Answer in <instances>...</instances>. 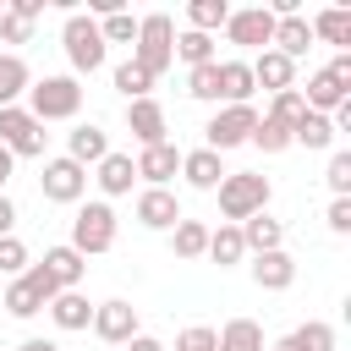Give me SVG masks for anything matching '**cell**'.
Segmentation results:
<instances>
[{
	"label": "cell",
	"instance_id": "484cf974",
	"mask_svg": "<svg viewBox=\"0 0 351 351\" xmlns=\"http://www.w3.org/2000/svg\"><path fill=\"white\" fill-rule=\"evenodd\" d=\"M269 351H335V329L324 324V318H307L302 329H291V335H280Z\"/></svg>",
	"mask_w": 351,
	"mask_h": 351
},
{
	"label": "cell",
	"instance_id": "2e32d148",
	"mask_svg": "<svg viewBox=\"0 0 351 351\" xmlns=\"http://www.w3.org/2000/svg\"><path fill=\"white\" fill-rule=\"evenodd\" d=\"M104 154H110V132H104L99 121H77V126L66 132V159H77L82 170H88V165H99Z\"/></svg>",
	"mask_w": 351,
	"mask_h": 351
},
{
	"label": "cell",
	"instance_id": "8d00e7d4",
	"mask_svg": "<svg viewBox=\"0 0 351 351\" xmlns=\"http://www.w3.org/2000/svg\"><path fill=\"white\" fill-rule=\"evenodd\" d=\"M186 93H192V99H203V104H219V60L192 66V71H186Z\"/></svg>",
	"mask_w": 351,
	"mask_h": 351
},
{
	"label": "cell",
	"instance_id": "7bdbcfd3",
	"mask_svg": "<svg viewBox=\"0 0 351 351\" xmlns=\"http://www.w3.org/2000/svg\"><path fill=\"white\" fill-rule=\"evenodd\" d=\"M22 280H27L33 291H38V302H44V307H49V302L60 296V285L49 280V269H44V263H27V269H22Z\"/></svg>",
	"mask_w": 351,
	"mask_h": 351
},
{
	"label": "cell",
	"instance_id": "30bf717a",
	"mask_svg": "<svg viewBox=\"0 0 351 351\" xmlns=\"http://www.w3.org/2000/svg\"><path fill=\"white\" fill-rule=\"evenodd\" d=\"M225 38L241 49H269L274 44V11L269 5H241L225 16Z\"/></svg>",
	"mask_w": 351,
	"mask_h": 351
},
{
	"label": "cell",
	"instance_id": "ba28073f",
	"mask_svg": "<svg viewBox=\"0 0 351 351\" xmlns=\"http://www.w3.org/2000/svg\"><path fill=\"white\" fill-rule=\"evenodd\" d=\"M38 192H44V203H82V192H88V170L77 165V159H44V176H38Z\"/></svg>",
	"mask_w": 351,
	"mask_h": 351
},
{
	"label": "cell",
	"instance_id": "60d3db41",
	"mask_svg": "<svg viewBox=\"0 0 351 351\" xmlns=\"http://www.w3.org/2000/svg\"><path fill=\"white\" fill-rule=\"evenodd\" d=\"M324 181H329V192H335V197H351V154H346V148H335V154H329Z\"/></svg>",
	"mask_w": 351,
	"mask_h": 351
},
{
	"label": "cell",
	"instance_id": "3957f363",
	"mask_svg": "<svg viewBox=\"0 0 351 351\" xmlns=\"http://www.w3.org/2000/svg\"><path fill=\"white\" fill-rule=\"evenodd\" d=\"M176 22H170V11H148V16H137V44H132V55L126 60H137L154 82L176 66Z\"/></svg>",
	"mask_w": 351,
	"mask_h": 351
},
{
	"label": "cell",
	"instance_id": "bcb514c9",
	"mask_svg": "<svg viewBox=\"0 0 351 351\" xmlns=\"http://www.w3.org/2000/svg\"><path fill=\"white\" fill-rule=\"evenodd\" d=\"M324 71H329V77H335L340 88H351V49H335V60H329Z\"/></svg>",
	"mask_w": 351,
	"mask_h": 351
},
{
	"label": "cell",
	"instance_id": "74e56055",
	"mask_svg": "<svg viewBox=\"0 0 351 351\" xmlns=\"http://www.w3.org/2000/svg\"><path fill=\"white\" fill-rule=\"evenodd\" d=\"M269 121H280V126H296L302 115H307V104H302V88H285V93H269V110H263Z\"/></svg>",
	"mask_w": 351,
	"mask_h": 351
},
{
	"label": "cell",
	"instance_id": "816d5d0a",
	"mask_svg": "<svg viewBox=\"0 0 351 351\" xmlns=\"http://www.w3.org/2000/svg\"><path fill=\"white\" fill-rule=\"evenodd\" d=\"M11 170H16V159H11L5 148H0V192H5V181H11Z\"/></svg>",
	"mask_w": 351,
	"mask_h": 351
},
{
	"label": "cell",
	"instance_id": "4fadbf2b",
	"mask_svg": "<svg viewBox=\"0 0 351 351\" xmlns=\"http://www.w3.org/2000/svg\"><path fill=\"white\" fill-rule=\"evenodd\" d=\"M137 181L143 186H170L181 176V148L176 143H154V148H137Z\"/></svg>",
	"mask_w": 351,
	"mask_h": 351
},
{
	"label": "cell",
	"instance_id": "f546056e",
	"mask_svg": "<svg viewBox=\"0 0 351 351\" xmlns=\"http://www.w3.org/2000/svg\"><path fill=\"white\" fill-rule=\"evenodd\" d=\"M170 252H176L181 263L203 258V252H208V225H203V219H181V225L170 230Z\"/></svg>",
	"mask_w": 351,
	"mask_h": 351
},
{
	"label": "cell",
	"instance_id": "7dc6e473",
	"mask_svg": "<svg viewBox=\"0 0 351 351\" xmlns=\"http://www.w3.org/2000/svg\"><path fill=\"white\" fill-rule=\"evenodd\" d=\"M0 236H16V203H11V192H0Z\"/></svg>",
	"mask_w": 351,
	"mask_h": 351
},
{
	"label": "cell",
	"instance_id": "681fc988",
	"mask_svg": "<svg viewBox=\"0 0 351 351\" xmlns=\"http://www.w3.org/2000/svg\"><path fill=\"white\" fill-rule=\"evenodd\" d=\"M126 351H165V340H154V335H132Z\"/></svg>",
	"mask_w": 351,
	"mask_h": 351
},
{
	"label": "cell",
	"instance_id": "d6986e66",
	"mask_svg": "<svg viewBox=\"0 0 351 351\" xmlns=\"http://www.w3.org/2000/svg\"><path fill=\"white\" fill-rule=\"evenodd\" d=\"M236 230H241V241H247V258H258V252H280V247H285V219H274L269 208L252 214V219H241Z\"/></svg>",
	"mask_w": 351,
	"mask_h": 351
},
{
	"label": "cell",
	"instance_id": "83f0119b",
	"mask_svg": "<svg viewBox=\"0 0 351 351\" xmlns=\"http://www.w3.org/2000/svg\"><path fill=\"white\" fill-rule=\"evenodd\" d=\"M27 88H33V71H27V60H22L16 49H5V55H0V110H5V104H16Z\"/></svg>",
	"mask_w": 351,
	"mask_h": 351
},
{
	"label": "cell",
	"instance_id": "db71d44e",
	"mask_svg": "<svg viewBox=\"0 0 351 351\" xmlns=\"http://www.w3.org/2000/svg\"><path fill=\"white\" fill-rule=\"evenodd\" d=\"M0 285H5V280H0Z\"/></svg>",
	"mask_w": 351,
	"mask_h": 351
},
{
	"label": "cell",
	"instance_id": "8fae6325",
	"mask_svg": "<svg viewBox=\"0 0 351 351\" xmlns=\"http://www.w3.org/2000/svg\"><path fill=\"white\" fill-rule=\"evenodd\" d=\"M88 329H93V335H99L104 346H126L132 335H143V329H137V307H132V302H121V296L99 302V307H93V324H88Z\"/></svg>",
	"mask_w": 351,
	"mask_h": 351
},
{
	"label": "cell",
	"instance_id": "5bb4252c",
	"mask_svg": "<svg viewBox=\"0 0 351 351\" xmlns=\"http://www.w3.org/2000/svg\"><path fill=\"white\" fill-rule=\"evenodd\" d=\"M247 274H252L258 291H291L296 285V258L285 247L280 252H258V258H247Z\"/></svg>",
	"mask_w": 351,
	"mask_h": 351
},
{
	"label": "cell",
	"instance_id": "7a4b0ae2",
	"mask_svg": "<svg viewBox=\"0 0 351 351\" xmlns=\"http://www.w3.org/2000/svg\"><path fill=\"white\" fill-rule=\"evenodd\" d=\"M214 197H219L225 225H241V219H252V214L269 208L274 186H269V176H258V170H225V181L214 186Z\"/></svg>",
	"mask_w": 351,
	"mask_h": 351
},
{
	"label": "cell",
	"instance_id": "b9f144b4",
	"mask_svg": "<svg viewBox=\"0 0 351 351\" xmlns=\"http://www.w3.org/2000/svg\"><path fill=\"white\" fill-rule=\"evenodd\" d=\"M176 351H219V335H214L208 324H186V329L176 335Z\"/></svg>",
	"mask_w": 351,
	"mask_h": 351
},
{
	"label": "cell",
	"instance_id": "9a60e30c",
	"mask_svg": "<svg viewBox=\"0 0 351 351\" xmlns=\"http://www.w3.org/2000/svg\"><path fill=\"white\" fill-rule=\"evenodd\" d=\"M247 66H252V82H258L263 93H285V88H296V60H285L280 49H258Z\"/></svg>",
	"mask_w": 351,
	"mask_h": 351
},
{
	"label": "cell",
	"instance_id": "f1b7e54d",
	"mask_svg": "<svg viewBox=\"0 0 351 351\" xmlns=\"http://www.w3.org/2000/svg\"><path fill=\"white\" fill-rule=\"evenodd\" d=\"M203 258H214L219 269H236V263H247V241H241V230L236 225H219V230H208V252Z\"/></svg>",
	"mask_w": 351,
	"mask_h": 351
},
{
	"label": "cell",
	"instance_id": "d6a6232c",
	"mask_svg": "<svg viewBox=\"0 0 351 351\" xmlns=\"http://www.w3.org/2000/svg\"><path fill=\"white\" fill-rule=\"evenodd\" d=\"M110 82H115V93H121L126 104H132V99H154V77H148V71H143L137 60H121Z\"/></svg>",
	"mask_w": 351,
	"mask_h": 351
},
{
	"label": "cell",
	"instance_id": "ffe728a7",
	"mask_svg": "<svg viewBox=\"0 0 351 351\" xmlns=\"http://www.w3.org/2000/svg\"><path fill=\"white\" fill-rule=\"evenodd\" d=\"M44 269H49V280L60 285V291H82V274H88V258L82 252H71L66 241L60 247H44V258H38Z\"/></svg>",
	"mask_w": 351,
	"mask_h": 351
},
{
	"label": "cell",
	"instance_id": "836d02e7",
	"mask_svg": "<svg viewBox=\"0 0 351 351\" xmlns=\"http://www.w3.org/2000/svg\"><path fill=\"white\" fill-rule=\"evenodd\" d=\"M225 16H230L225 0H192V5H186V27H192V33H208V38L225 27Z\"/></svg>",
	"mask_w": 351,
	"mask_h": 351
},
{
	"label": "cell",
	"instance_id": "d590c367",
	"mask_svg": "<svg viewBox=\"0 0 351 351\" xmlns=\"http://www.w3.org/2000/svg\"><path fill=\"white\" fill-rule=\"evenodd\" d=\"M93 22H99L104 49H110V44H126V49L137 44V16H132V11H110V16H93Z\"/></svg>",
	"mask_w": 351,
	"mask_h": 351
},
{
	"label": "cell",
	"instance_id": "7c38bea8",
	"mask_svg": "<svg viewBox=\"0 0 351 351\" xmlns=\"http://www.w3.org/2000/svg\"><path fill=\"white\" fill-rule=\"evenodd\" d=\"M126 132L137 148H154V143H170V121H165V104L159 99H132L126 104Z\"/></svg>",
	"mask_w": 351,
	"mask_h": 351
},
{
	"label": "cell",
	"instance_id": "ee69618b",
	"mask_svg": "<svg viewBox=\"0 0 351 351\" xmlns=\"http://www.w3.org/2000/svg\"><path fill=\"white\" fill-rule=\"evenodd\" d=\"M0 38H5V44H27V38H33V22L16 16V11H0Z\"/></svg>",
	"mask_w": 351,
	"mask_h": 351
},
{
	"label": "cell",
	"instance_id": "e575fe53",
	"mask_svg": "<svg viewBox=\"0 0 351 351\" xmlns=\"http://www.w3.org/2000/svg\"><path fill=\"white\" fill-rule=\"evenodd\" d=\"M170 55H176V60H186V71H192V66L219 60V55H214V38H208V33H192V27H186V33H176V49H170Z\"/></svg>",
	"mask_w": 351,
	"mask_h": 351
},
{
	"label": "cell",
	"instance_id": "44dd1931",
	"mask_svg": "<svg viewBox=\"0 0 351 351\" xmlns=\"http://www.w3.org/2000/svg\"><path fill=\"white\" fill-rule=\"evenodd\" d=\"M44 313H49V324H55L60 335H77V329H88V324H93V302H88L82 291H60Z\"/></svg>",
	"mask_w": 351,
	"mask_h": 351
},
{
	"label": "cell",
	"instance_id": "4dcf8cb0",
	"mask_svg": "<svg viewBox=\"0 0 351 351\" xmlns=\"http://www.w3.org/2000/svg\"><path fill=\"white\" fill-rule=\"evenodd\" d=\"M219 335V351H263V324L258 318H230Z\"/></svg>",
	"mask_w": 351,
	"mask_h": 351
},
{
	"label": "cell",
	"instance_id": "6da1fadb",
	"mask_svg": "<svg viewBox=\"0 0 351 351\" xmlns=\"http://www.w3.org/2000/svg\"><path fill=\"white\" fill-rule=\"evenodd\" d=\"M38 126L44 121H77L82 115V82L71 71H55V77H33L27 88V104H22Z\"/></svg>",
	"mask_w": 351,
	"mask_h": 351
},
{
	"label": "cell",
	"instance_id": "ab89813d",
	"mask_svg": "<svg viewBox=\"0 0 351 351\" xmlns=\"http://www.w3.org/2000/svg\"><path fill=\"white\" fill-rule=\"evenodd\" d=\"M27 263H33L27 258V241L22 236H0V280H16Z\"/></svg>",
	"mask_w": 351,
	"mask_h": 351
},
{
	"label": "cell",
	"instance_id": "4316f807",
	"mask_svg": "<svg viewBox=\"0 0 351 351\" xmlns=\"http://www.w3.org/2000/svg\"><path fill=\"white\" fill-rule=\"evenodd\" d=\"M291 148H313V154L335 148V121H329V115H318V110H307V115L291 126Z\"/></svg>",
	"mask_w": 351,
	"mask_h": 351
},
{
	"label": "cell",
	"instance_id": "603a6c76",
	"mask_svg": "<svg viewBox=\"0 0 351 351\" xmlns=\"http://www.w3.org/2000/svg\"><path fill=\"white\" fill-rule=\"evenodd\" d=\"M269 49H280L285 60H302L307 49H313V27H307V16L296 11V16H274V44Z\"/></svg>",
	"mask_w": 351,
	"mask_h": 351
},
{
	"label": "cell",
	"instance_id": "52a82bcc",
	"mask_svg": "<svg viewBox=\"0 0 351 351\" xmlns=\"http://www.w3.org/2000/svg\"><path fill=\"white\" fill-rule=\"evenodd\" d=\"M0 148L11 159H44V126L22 104H5L0 110Z\"/></svg>",
	"mask_w": 351,
	"mask_h": 351
},
{
	"label": "cell",
	"instance_id": "c3c4849f",
	"mask_svg": "<svg viewBox=\"0 0 351 351\" xmlns=\"http://www.w3.org/2000/svg\"><path fill=\"white\" fill-rule=\"evenodd\" d=\"M5 11H16V16H27V22H38V16H44V0H11Z\"/></svg>",
	"mask_w": 351,
	"mask_h": 351
},
{
	"label": "cell",
	"instance_id": "f907efd6",
	"mask_svg": "<svg viewBox=\"0 0 351 351\" xmlns=\"http://www.w3.org/2000/svg\"><path fill=\"white\" fill-rule=\"evenodd\" d=\"M16 351H60V346H55V340H44V335H33V340H22Z\"/></svg>",
	"mask_w": 351,
	"mask_h": 351
},
{
	"label": "cell",
	"instance_id": "cb8c5ba5",
	"mask_svg": "<svg viewBox=\"0 0 351 351\" xmlns=\"http://www.w3.org/2000/svg\"><path fill=\"white\" fill-rule=\"evenodd\" d=\"M296 88H302V82H296ZM346 99H351V88H340L329 71H313V77H307V88H302V104H307V110H318V115H335Z\"/></svg>",
	"mask_w": 351,
	"mask_h": 351
},
{
	"label": "cell",
	"instance_id": "9c48e42d",
	"mask_svg": "<svg viewBox=\"0 0 351 351\" xmlns=\"http://www.w3.org/2000/svg\"><path fill=\"white\" fill-rule=\"evenodd\" d=\"M132 214H137V225L143 230H176L186 214H181V197H176V186H143L137 192V203H132Z\"/></svg>",
	"mask_w": 351,
	"mask_h": 351
},
{
	"label": "cell",
	"instance_id": "ac0fdd59",
	"mask_svg": "<svg viewBox=\"0 0 351 351\" xmlns=\"http://www.w3.org/2000/svg\"><path fill=\"white\" fill-rule=\"evenodd\" d=\"M93 181H99V192H104V203L110 197H126L132 192V181H137V165H132V154H104L99 165H93Z\"/></svg>",
	"mask_w": 351,
	"mask_h": 351
},
{
	"label": "cell",
	"instance_id": "d4e9b609",
	"mask_svg": "<svg viewBox=\"0 0 351 351\" xmlns=\"http://www.w3.org/2000/svg\"><path fill=\"white\" fill-rule=\"evenodd\" d=\"M307 27H313V44L324 38L335 49H351V11L346 5H324L318 16H307Z\"/></svg>",
	"mask_w": 351,
	"mask_h": 351
},
{
	"label": "cell",
	"instance_id": "f6af8a7d",
	"mask_svg": "<svg viewBox=\"0 0 351 351\" xmlns=\"http://www.w3.org/2000/svg\"><path fill=\"white\" fill-rule=\"evenodd\" d=\"M324 225H329L335 236H351V197H335L329 214H324Z\"/></svg>",
	"mask_w": 351,
	"mask_h": 351
},
{
	"label": "cell",
	"instance_id": "277c9868",
	"mask_svg": "<svg viewBox=\"0 0 351 351\" xmlns=\"http://www.w3.org/2000/svg\"><path fill=\"white\" fill-rule=\"evenodd\" d=\"M60 49H66V60H71V77L82 82V77H93L99 66H104V38H99V22L88 16V11H71L66 22H60Z\"/></svg>",
	"mask_w": 351,
	"mask_h": 351
},
{
	"label": "cell",
	"instance_id": "8992f818",
	"mask_svg": "<svg viewBox=\"0 0 351 351\" xmlns=\"http://www.w3.org/2000/svg\"><path fill=\"white\" fill-rule=\"evenodd\" d=\"M252 126H258V104H219L208 115V126H203V148H214V154L241 148L252 137Z\"/></svg>",
	"mask_w": 351,
	"mask_h": 351
},
{
	"label": "cell",
	"instance_id": "e0dca14e",
	"mask_svg": "<svg viewBox=\"0 0 351 351\" xmlns=\"http://www.w3.org/2000/svg\"><path fill=\"white\" fill-rule=\"evenodd\" d=\"M181 181H186L192 192H214V186L225 181V159H219L214 148H192V154H181Z\"/></svg>",
	"mask_w": 351,
	"mask_h": 351
},
{
	"label": "cell",
	"instance_id": "5b68a950",
	"mask_svg": "<svg viewBox=\"0 0 351 351\" xmlns=\"http://www.w3.org/2000/svg\"><path fill=\"white\" fill-rule=\"evenodd\" d=\"M115 230H121V219H115V208L104 203V197H93V203H82L77 208V219H71V252H82V258H99V252H110L115 247Z\"/></svg>",
	"mask_w": 351,
	"mask_h": 351
},
{
	"label": "cell",
	"instance_id": "7402d4cb",
	"mask_svg": "<svg viewBox=\"0 0 351 351\" xmlns=\"http://www.w3.org/2000/svg\"><path fill=\"white\" fill-rule=\"evenodd\" d=\"M252 93H258V82H252V66H247L241 55L219 60V104H252Z\"/></svg>",
	"mask_w": 351,
	"mask_h": 351
},
{
	"label": "cell",
	"instance_id": "f35d334b",
	"mask_svg": "<svg viewBox=\"0 0 351 351\" xmlns=\"http://www.w3.org/2000/svg\"><path fill=\"white\" fill-rule=\"evenodd\" d=\"M252 148H263V154H285L291 148V126H280V121H269V115H258V126H252V137H247Z\"/></svg>",
	"mask_w": 351,
	"mask_h": 351
},
{
	"label": "cell",
	"instance_id": "f5cc1de1",
	"mask_svg": "<svg viewBox=\"0 0 351 351\" xmlns=\"http://www.w3.org/2000/svg\"><path fill=\"white\" fill-rule=\"evenodd\" d=\"M0 11H5V5H0Z\"/></svg>",
	"mask_w": 351,
	"mask_h": 351
},
{
	"label": "cell",
	"instance_id": "1f68e13d",
	"mask_svg": "<svg viewBox=\"0 0 351 351\" xmlns=\"http://www.w3.org/2000/svg\"><path fill=\"white\" fill-rule=\"evenodd\" d=\"M0 302H5V313H11V318H38V313H44V302H38V291H33V285H27L22 274L0 285Z\"/></svg>",
	"mask_w": 351,
	"mask_h": 351
}]
</instances>
